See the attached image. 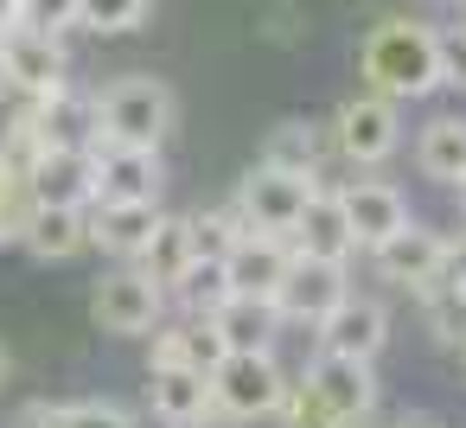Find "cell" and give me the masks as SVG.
<instances>
[{"instance_id":"obj_27","label":"cell","mask_w":466,"mask_h":428,"mask_svg":"<svg viewBox=\"0 0 466 428\" xmlns=\"http://www.w3.org/2000/svg\"><path fill=\"white\" fill-rule=\"evenodd\" d=\"M415 301H421L428 332H434V339H447V345H460V332H466V288L441 275V281H434V288H421Z\"/></svg>"},{"instance_id":"obj_16","label":"cell","mask_w":466,"mask_h":428,"mask_svg":"<svg viewBox=\"0 0 466 428\" xmlns=\"http://www.w3.org/2000/svg\"><path fill=\"white\" fill-rule=\"evenodd\" d=\"M147 403L167 428H211L218 422L211 383L198 371H179V364H147Z\"/></svg>"},{"instance_id":"obj_25","label":"cell","mask_w":466,"mask_h":428,"mask_svg":"<svg viewBox=\"0 0 466 428\" xmlns=\"http://www.w3.org/2000/svg\"><path fill=\"white\" fill-rule=\"evenodd\" d=\"M33 211H39V199L26 186V154L0 148V243H20L26 224H33Z\"/></svg>"},{"instance_id":"obj_33","label":"cell","mask_w":466,"mask_h":428,"mask_svg":"<svg viewBox=\"0 0 466 428\" xmlns=\"http://www.w3.org/2000/svg\"><path fill=\"white\" fill-rule=\"evenodd\" d=\"M434 77H441V90H466V26L434 33Z\"/></svg>"},{"instance_id":"obj_14","label":"cell","mask_w":466,"mask_h":428,"mask_svg":"<svg viewBox=\"0 0 466 428\" xmlns=\"http://www.w3.org/2000/svg\"><path fill=\"white\" fill-rule=\"evenodd\" d=\"M339 205H345V224H351L358 250H377L383 237H396L409 224V199L390 179H351V186H339Z\"/></svg>"},{"instance_id":"obj_32","label":"cell","mask_w":466,"mask_h":428,"mask_svg":"<svg viewBox=\"0 0 466 428\" xmlns=\"http://www.w3.org/2000/svg\"><path fill=\"white\" fill-rule=\"evenodd\" d=\"M20 26L58 39L65 26H77V0H20Z\"/></svg>"},{"instance_id":"obj_22","label":"cell","mask_w":466,"mask_h":428,"mask_svg":"<svg viewBox=\"0 0 466 428\" xmlns=\"http://www.w3.org/2000/svg\"><path fill=\"white\" fill-rule=\"evenodd\" d=\"M415 167L434 186H466V116H434L415 141Z\"/></svg>"},{"instance_id":"obj_12","label":"cell","mask_w":466,"mask_h":428,"mask_svg":"<svg viewBox=\"0 0 466 428\" xmlns=\"http://www.w3.org/2000/svg\"><path fill=\"white\" fill-rule=\"evenodd\" d=\"M0 58H7V90H20L26 103L65 90V46L52 33H26V26L0 33Z\"/></svg>"},{"instance_id":"obj_21","label":"cell","mask_w":466,"mask_h":428,"mask_svg":"<svg viewBox=\"0 0 466 428\" xmlns=\"http://www.w3.org/2000/svg\"><path fill=\"white\" fill-rule=\"evenodd\" d=\"M84 211H90V205H84ZM84 211H77V205H39L20 243H26L39 262H71L77 250H90V218H84Z\"/></svg>"},{"instance_id":"obj_23","label":"cell","mask_w":466,"mask_h":428,"mask_svg":"<svg viewBox=\"0 0 466 428\" xmlns=\"http://www.w3.org/2000/svg\"><path fill=\"white\" fill-rule=\"evenodd\" d=\"M186 262H192V230H186V218H160V224H154V237L141 243V256H135L128 269H141V275L167 294V288L186 275Z\"/></svg>"},{"instance_id":"obj_5","label":"cell","mask_w":466,"mask_h":428,"mask_svg":"<svg viewBox=\"0 0 466 428\" xmlns=\"http://www.w3.org/2000/svg\"><path fill=\"white\" fill-rule=\"evenodd\" d=\"M313 186H319V179H300V173H275V167H249L230 205L243 211V224H249V230H262V237H288V230L300 224V211H307Z\"/></svg>"},{"instance_id":"obj_11","label":"cell","mask_w":466,"mask_h":428,"mask_svg":"<svg viewBox=\"0 0 466 428\" xmlns=\"http://www.w3.org/2000/svg\"><path fill=\"white\" fill-rule=\"evenodd\" d=\"M345 294H351V281H345L339 262H300V256H294V269H288L281 288H275V313H281V326H288V320H294V326H319Z\"/></svg>"},{"instance_id":"obj_17","label":"cell","mask_w":466,"mask_h":428,"mask_svg":"<svg viewBox=\"0 0 466 428\" xmlns=\"http://www.w3.org/2000/svg\"><path fill=\"white\" fill-rule=\"evenodd\" d=\"M26 186L39 205H90V148H33L26 154Z\"/></svg>"},{"instance_id":"obj_28","label":"cell","mask_w":466,"mask_h":428,"mask_svg":"<svg viewBox=\"0 0 466 428\" xmlns=\"http://www.w3.org/2000/svg\"><path fill=\"white\" fill-rule=\"evenodd\" d=\"M186 230H192V256H230V243H237L249 224H243L237 205H218V211H192Z\"/></svg>"},{"instance_id":"obj_15","label":"cell","mask_w":466,"mask_h":428,"mask_svg":"<svg viewBox=\"0 0 466 428\" xmlns=\"http://www.w3.org/2000/svg\"><path fill=\"white\" fill-rule=\"evenodd\" d=\"M294 269V250L288 237H262V230H243L224 256V275H230V294H249V301H275L281 275Z\"/></svg>"},{"instance_id":"obj_35","label":"cell","mask_w":466,"mask_h":428,"mask_svg":"<svg viewBox=\"0 0 466 428\" xmlns=\"http://www.w3.org/2000/svg\"><path fill=\"white\" fill-rule=\"evenodd\" d=\"M20 26V0H0V33H14Z\"/></svg>"},{"instance_id":"obj_7","label":"cell","mask_w":466,"mask_h":428,"mask_svg":"<svg viewBox=\"0 0 466 428\" xmlns=\"http://www.w3.org/2000/svg\"><path fill=\"white\" fill-rule=\"evenodd\" d=\"M383 345H390V313H383V301H370V294H345V301L313 326V352H332V358H364V364H377Z\"/></svg>"},{"instance_id":"obj_13","label":"cell","mask_w":466,"mask_h":428,"mask_svg":"<svg viewBox=\"0 0 466 428\" xmlns=\"http://www.w3.org/2000/svg\"><path fill=\"white\" fill-rule=\"evenodd\" d=\"M288 250H294L300 262H339V269L358 256L351 224H345V205H339V192H332V186H313V199H307L300 224L288 230Z\"/></svg>"},{"instance_id":"obj_4","label":"cell","mask_w":466,"mask_h":428,"mask_svg":"<svg viewBox=\"0 0 466 428\" xmlns=\"http://www.w3.org/2000/svg\"><path fill=\"white\" fill-rule=\"evenodd\" d=\"M90 313L103 332L116 339H147L160 320H167V294L141 275V269H109L96 288H90Z\"/></svg>"},{"instance_id":"obj_39","label":"cell","mask_w":466,"mask_h":428,"mask_svg":"<svg viewBox=\"0 0 466 428\" xmlns=\"http://www.w3.org/2000/svg\"><path fill=\"white\" fill-rule=\"evenodd\" d=\"M460 358H466V332H460Z\"/></svg>"},{"instance_id":"obj_19","label":"cell","mask_w":466,"mask_h":428,"mask_svg":"<svg viewBox=\"0 0 466 428\" xmlns=\"http://www.w3.org/2000/svg\"><path fill=\"white\" fill-rule=\"evenodd\" d=\"M211 332L224 339V352H275V339H281V313H275V301L230 294V301L211 313Z\"/></svg>"},{"instance_id":"obj_9","label":"cell","mask_w":466,"mask_h":428,"mask_svg":"<svg viewBox=\"0 0 466 428\" xmlns=\"http://www.w3.org/2000/svg\"><path fill=\"white\" fill-rule=\"evenodd\" d=\"M370 262H377V275L383 281H396V288H434L441 275H447V237L441 230H428V224H402L396 237H383L377 250H370Z\"/></svg>"},{"instance_id":"obj_20","label":"cell","mask_w":466,"mask_h":428,"mask_svg":"<svg viewBox=\"0 0 466 428\" xmlns=\"http://www.w3.org/2000/svg\"><path fill=\"white\" fill-rule=\"evenodd\" d=\"M154 364H179V371H198L211 377L224 364V339L211 332V320H160L154 326Z\"/></svg>"},{"instance_id":"obj_31","label":"cell","mask_w":466,"mask_h":428,"mask_svg":"<svg viewBox=\"0 0 466 428\" xmlns=\"http://www.w3.org/2000/svg\"><path fill=\"white\" fill-rule=\"evenodd\" d=\"M275 415H281V428H345V422H339V415H332L307 383H288V396H281V409H275Z\"/></svg>"},{"instance_id":"obj_1","label":"cell","mask_w":466,"mask_h":428,"mask_svg":"<svg viewBox=\"0 0 466 428\" xmlns=\"http://www.w3.org/2000/svg\"><path fill=\"white\" fill-rule=\"evenodd\" d=\"M358 71L370 84V97L383 103H415V97H434L441 77H434V26L421 20H390L364 39L358 52Z\"/></svg>"},{"instance_id":"obj_8","label":"cell","mask_w":466,"mask_h":428,"mask_svg":"<svg viewBox=\"0 0 466 428\" xmlns=\"http://www.w3.org/2000/svg\"><path fill=\"white\" fill-rule=\"evenodd\" d=\"M135 205V199H160V154L154 148H90V205Z\"/></svg>"},{"instance_id":"obj_38","label":"cell","mask_w":466,"mask_h":428,"mask_svg":"<svg viewBox=\"0 0 466 428\" xmlns=\"http://www.w3.org/2000/svg\"><path fill=\"white\" fill-rule=\"evenodd\" d=\"M453 192H460V211H466V186H453Z\"/></svg>"},{"instance_id":"obj_2","label":"cell","mask_w":466,"mask_h":428,"mask_svg":"<svg viewBox=\"0 0 466 428\" xmlns=\"http://www.w3.org/2000/svg\"><path fill=\"white\" fill-rule=\"evenodd\" d=\"M90 109H96V141L154 148V154H160V141L173 135V116H179V103L160 77H116L90 97Z\"/></svg>"},{"instance_id":"obj_10","label":"cell","mask_w":466,"mask_h":428,"mask_svg":"<svg viewBox=\"0 0 466 428\" xmlns=\"http://www.w3.org/2000/svg\"><path fill=\"white\" fill-rule=\"evenodd\" d=\"M345 428H364V415L377 409V371L364 358H332V352H313L307 377H300Z\"/></svg>"},{"instance_id":"obj_37","label":"cell","mask_w":466,"mask_h":428,"mask_svg":"<svg viewBox=\"0 0 466 428\" xmlns=\"http://www.w3.org/2000/svg\"><path fill=\"white\" fill-rule=\"evenodd\" d=\"M0 90H7V58H0Z\"/></svg>"},{"instance_id":"obj_30","label":"cell","mask_w":466,"mask_h":428,"mask_svg":"<svg viewBox=\"0 0 466 428\" xmlns=\"http://www.w3.org/2000/svg\"><path fill=\"white\" fill-rule=\"evenodd\" d=\"M147 20V0H77V26L84 33H135Z\"/></svg>"},{"instance_id":"obj_18","label":"cell","mask_w":466,"mask_h":428,"mask_svg":"<svg viewBox=\"0 0 466 428\" xmlns=\"http://www.w3.org/2000/svg\"><path fill=\"white\" fill-rule=\"evenodd\" d=\"M84 218H90V243H96L103 256L135 262V256H141V243L154 237V224H160L167 211H160V199H135V205H103V199H96Z\"/></svg>"},{"instance_id":"obj_3","label":"cell","mask_w":466,"mask_h":428,"mask_svg":"<svg viewBox=\"0 0 466 428\" xmlns=\"http://www.w3.org/2000/svg\"><path fill=\"white\" fill-rule=\"evenodd\" d=\"M205 383H211V409L224 422H262V415L281 409L294 377L275 364V352H224V364Z\"/></svg>"},{"instance_id":"obj_29","label":"cell","mask_w":466,"mask_h":428,"mask_svg":"<svg viewBox=\"0 0 466 428\" xmlns=\"http://www.w3.org/2000/svg\"><path fill=\"white\" fill-rule=\"evenodd\" d=\"M46 428H141L122 403H103V396H84V403H52V422Z\"/></svg>"},{"instance_id":"obj_6","label":"cell","mask_w":466,"mask_h":428,"mask_svg":"<svg viewBox=\"0 0 466 428\" xmlns=\"http://www.w3.org/2000/svg\"><path fill=\"white\" fill-rule=\"evenodd\" d=\"M332 141H339V154L351 160V167H377V160H390L396 154V141H402V116H396V103H383V97H351L339 116H332Z\"/></svg>"},{"instance_id":"obj_26","label":"cell","mask_w":466,"mask_h":428,"mask_svg":"<svg viewBox=\"0 0 466 428\" xmlns=\"http://www.w3.org/2000/svg\"><path fill=\"white\" fill-rule=\"evenodd\" d=\"M256 167H275V173H300V179H319V135L307 122H281L262 148Z\"/></svg>"},{"instance_id":"obj_24","label":"cell","mask_w":466,"mask_h":428,"mask_svg":"<svg viewBox=\"0 0 466 428\" xmlns=\"http://www.w3.org/2000/svg\"><path fill=\"white\" fill-rule=\"evenodd\" d=\"M167 294H179V307H186V320H211L224 301H230V275H224V256H192L186 262V275L167 288Z\"/></svg>"},{"instance_id":"obj_36","label":"cell","mask_w":466,"mask_h":428,"mask_svg":"<svg viewBox=\"0 0 466 428\" xmlns=\"http://www.w3.org/2000/svg\"><path fill=\"white\" fill-rule=\"evenodd\" d=\"M7 371H14V358H7V345H0V383H7Z\"/></svg>"},{"instance_id":"obj_34","label":"cell","mask_w":466,"mask_h":428,"mask_svg":"<svg viewBox=\"0 0 466 428\" xmlns=\"http://www.w3.org/2000/svg\"><path fill=\"white\" fill-rule=\"evenodd\" d=\"M447 281L466 288V237H447Z\"/></svg>"}]
</instances>
